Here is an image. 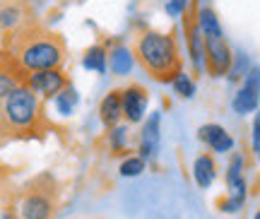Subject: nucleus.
Segmentation results:
<instances>
[{"label":"nucleus","mask_w":260,"mask_h":219,"mask_svg":"<svg viewBox=\"0 0 260 219\" xmlns=\"http://www.w3.org/2000/svg\"><path fill=\"white\" fill-rule=\"evenodd\" d=\"M12 58V73L24 84L29 75L44 73V70H58L65 60L63 39L41 27L17 29L12 37V51H5L3 60Z\"/></svg>","instance_id":"nucleus-1"},{"label":"nucleus","mask_w":260,"mask_h":219,"mask_svg":"<svg viewBox=\"0 0 260 219\" xmlns=\"http://www.w3.org/2000/svg\"><path fill=\"white\" fill-rule=\"evenodd\" d=\"M133 53L140 65L147 70V75L157 82H174L181 70V53L178 44L171 34L161 32H145L135 39Z\"/></svg>","instance_id":"nucleus-2"},{"label":"nucleus","mask_w":260,"mask_h":219,"mask_svg":"<svg viewBox=\"0 0 260 219\" xmlns=\"http://www.w3.org/2000/svg\"><path fill=\"white\" fill-rule=\"evenodd\" d=\"M44 120L39 94L19 84L3 101V130L5 133H37Z\"/></svg>","instance_id":"nucleus-3"},{"label":"nucleus","mask_w":260,"mask_h":219,"mask_svg":"<svg viewBox=\"0 0 260 219\" xmlns=\"http://www.w3.org/2000/svg\"><path fill=\"white\" fill-rule=\"evenodd\" d=\"M56 212V202L48 188H34L24 193L19 202V219H51Z\"/></svg>","instance_id":"nucleus-4"},{"label":"nucleus","mask_w":260,"mask_h":219,"mask_svg":"<svg viewBox=\"0 0 260 219\" xmlns=\"http://www.w3.org/2000/svg\"><path fill=\"white\" fill-rule=\"evenodd\" d=\"M205 65L214 77L229 75L234 65V55L224 39H205Z\"/></svg>","instance_id":"nucleus-5"},{"label":"nucleus","mask_w":260,"mask_h":219,"mask_svg":"<svg viewBox=\"0 0 260 219\" xmlns=\"http://www.w3.org/2000/svg\"><path fill=\"white\" fill-rule=\"evenodd\" d=\"M226 185H229V200L222 202L224 212H239L246 200V181H243V157L236 154L226 171Z\"/></svg>","instance_id":"nucleus-6"},{"label":"nucleus","mask_w":260,"mask_h":219,"mask_svg":"<svg viewBox=\"0 0 260 219\" xmlns=\"http://www.w3.org/2000/svg\"><path fill=\"white\" fill-rule=\"evenodd\" d=\"M232 106L236 113H251L260 106V68H251L248 75H246V82L243 87L232 99Z\"/></svg>","instance_id":"nucleus-7"},{"label":"nucleus","mask_w":260,"mask_h":219,"mask_svg":"<svg viewBox=\"0 0 260 219\" xmlns=\"http://www.w3.org/2000/svg\"><path fill=\"white\" fill-rule=\"evenodd\" d=\"M24 87H29L37 94H44V97H58L68 87V82H65V75L60 70H44V73L29 75Z\"/></svg>","instance_id":"nucleus-8"},{"label":"nucleus","mask_w":260,"mask_h":219,"mask_svg":"<svg viewBox=\"0 0 260 219\" xmlns=\"http://www.w3.org/2000/svg\"><path fill=\"white\" fill-rule=\"evenodd\" d=\"M123 94V116L128 118V123H140L142 113L147 109V91L140 84H130L121 91Z\"/></svg>","instance_id":"nucleus-9"},{"label":"nucleus","mask_w":260,"mask_h":219,"mask_svg":"<svg viewBox=\"0 0 260 219\" xmlns=\"http://www.w3.org/2000/svg\"><path fill=\"white\" fill-rule=\"evenodd\" d=\"M159 123H161V113L154 111L147 118L142 135H140V157L142 159H152L159 149Z\"/></svg>","instance_id":"nucleus-10"},{"label":"nucleus","mask_w":260,"mask_h":219,"mask_svg":"<svg viewBox=\"0 0 260 219\" xmlns=\"http://www.w3.org/2000/svg\"><path fill=\"white\" fill-rule=\"evenodd\" d=\"M198 135L203 140L205 145H210L214 152H229L234 147V140L232 135L222 128V126H217V123H207L203 128L198 130Z\"/></svg>","instance_id":"nucleus-11"},{"label":"nucleus","mask_w":260,"mask_h":219,"mask_svg":"<svg viewBox=\"0 0 260 219\" xmlns=\"http://www.w3.org/2000/svg\"><path fill=\"white\" fill-rule=\"evenodd\" d=\"M99 113L106 126H116L123 116V94L121 91H109L99 104Z\"/></svg>","instance_id":"nucleus-12"},{"label":"nucleus","mask_w":260,"mask_h":219,"mask_svg":"<svg viewBox=\"0 0 260 219\" xmlns=\"http://www.w3.org/2000/svg\"><path fill=\"white\" fill-rule=\"evenodd\" d=\"M214 176H217V166H214V159L210 154H200L195 159L193 164V178L198 183V188H210L214 181Z\"/></svg>","instance_id":"nucleus-13"},{"label":"nucleus","mask_w":260,"mask_h":219,"mask_svg":"<svg viewBox=\"0 0 260 219\" xmlns=\"http://www.w3.org/2000/svg\"><path fill=\"white\" fill-rule=\"evenodd\" d=\"M198 27L205 34V39H224L222 24H219L217 15L210 8H205V5L198 8Z\"/></svg>","instance_id":"nucleus-14"},{"label":"nucleus","mask_w":260,"mask_h":219,"mask_svg":"<svg viewBox=\"0 0 260 219\" xmlns=\"http://www.w3.org/2000/svg\"><path fill=\"white\" fill-rule=\"evenodd\" d=\"M133 51L128 46H113L111 53H109V68L113 75H128L133 68Z\"/></svg>","instance_id":"nucleus-15"},{"label":"nucleus","mask_w":260,"mask_h":219,"mask_svg":"<svg viewBox=\"0 0 260 219\" xmlns=\"http://www.w3.org/2000/svg\"><path fill=\"white\" fill-rule=\"evenodd\" d=\"M106 51H104V46H92V48H87V53H84V60L82 65L87 70H96V73H106Z\"/></svg>","instance_id":"nucleus-16"},{"label":"nucleus","mask_w":260,"mask_h":219,"mask_svg":"<svg viewBox=\"0 0 260 219\" xmlns=\"http://www.w3.org/2000/svg\"><path fill=\"white\" fill-rule=\"evenodd\" d=\"M75 104H77V91H75V87H65L56 97V106L63 116H70V113H73Z\"/></svg>","instance_id":"nucleus-17"},{"label":"nucleus","mask_w":260,"mask_h":219,"mask_svg":"<svg viewBox=\"0 0 260 219\" xmlns=\"http://www.w3.org/2000/svg\"><path fill=\"white\" fill-rule=\"evenodd\" d=\"M142 171H145V159H142V157H128L121 164V176H125V178L140 176Z\"/></svg>","instance_id":"nucleus-18"},{"label":"nucleus","mask_w":260,"mask_h":219,"mask_svg":"<svg viewBox=\"0 0 260 219\" xmlns=\"http://www.w3.org/2000/svg\"><path fill=\"white\" fill-rule=\"evenodd\" d=\"M174 89H176V94H181V97H186L188 99V97H193L195 94V84L186 73H181L176 80H174Z\"/></svg>","instance_id":"nucleus-19"},{"label":"nucleus","mask_w":260,"mask_h":219,"mask_svg":"<svg viewBox=\"0 0 260 219\" xmlns=\"http://www.w3.org/2000/svg\"><path fill=\"white\" fill-rule=\"evenodd\" d=\"M246 65H248V58H246L243 53H236L232 70H229V80H239V77H241V73H246ZM246 75H248V73H246Z\"/></svg>","instance_id":"nucleus-20"},{"label":"nucleus","mask_w":260,"mask_h":219,"mask_svg":"<svg viewBox=\"0 0 260 219\" xmlns=\"http://www.w3.org/2000/svg\"><path fill=\"white\" fill-rule=\"evenodd\" d=\"M125 145V128H116L111 133V147L113 149H123Z\"/></svg>","instance_id":"nucleus-21"},{"label":"nucleus","mask_w":260,"mask_h":219,"mask_svg":"<svg viewBox=\"0 0 260 219\" xmlns=\"http://www.w3.org/2000/svg\"><path fill=\"white\" fill-rule=\"evenodd\" d=\"M188 8V0H167V10L171 15H181V12H186Z\"/></svg>","instance_id":"nucleus-22"},{"label":"nucleus","mask_w":260,"mask_h":219,"mask_svg":"<svg viewBox=\"0 0 260 219\" xmlns=\"http://www.w3.org/2000/svg\"><path fill=\"white\" fill-rule=\"evenodd\" d=\"M253 149L260 154V109H258L255 120H253Z\"/></svg>","instance_id":"nucleus-23"},{"label":"nucleus","mask_w":260,"mask_h":219,"mask_svg":"<svg viewBox=\"0 0 260 219\" xmlns=\"http://www.w3.org/2000/svg\"><path fill=\"white\" fill-rule=\"evenodd\" d=\"M253 219H260V212H255V217H253Z\"/></svg>","instance_id":"nucleus-24"}]
</instances>
